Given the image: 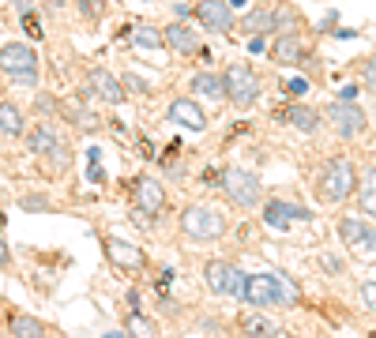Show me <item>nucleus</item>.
Here are the masks:
<instances>
[{
    "label": "nucleus",
    "mask_w": 376,
    "mask_h": 338,
    "mask_svg": "<svg viewBox=\"0 0 376 338\" xmlns=\"http://www.w3.org/2000/svg\"><path fill=\"white\" fill-rule=\"evenodd\" d=\"M124 83L132 87V90H140V94H147V90H151V83H147V79H140V76H132V71L124 76Z\"/></svg>",
    "instance_id": "c9c22d12"
},
{
    "label": "nucleus",
    "mask_w": 376,
    "mask_h": 338,
    "mask_svg": "<svg viewBox=\"0 0 376 338\" xmlns=\"http://www.w3.org/2000/svg\"><path fill=\"white\" fill-rule=\"evenodd\" d=\"M286 90H290L293 98H305V94H309V79H290Z\"/></svg>",
    "instance_id": "72a5a7b5"
},
{
    "label": "nucleus",
    "mask_w": 376,
    "mask_h": 338,
    "mask_svg": "<svg viewBox=\"0 0 376 338\" xmlns=\"http://www.w3.org/2000/svg\"><path fill=\"white\" fill-rule=\"evenodd\" d=\"M241 331L245 335H260V338H275V335H279V327H275L271 319H263V316H249L241 323Z\"/></svg>",
    "instance_id": "bb28decb"
},
{
    "label": "nucleus",
    "mask_w": 376,
    "mask_h": 338,
    "mask_svg": "<svg viewBox=\"0 0 376 338\" xmlns=\"http://www.w3.org/2000/svg\"><path fill=\"white\" fill-rule=\"evenodd\" d=\"M19 207H23V211H49V199H45V196H23L19 199Z\"/></svg>",
    "instance_id": "7c9ffc66"
},
{
    "label": "nucleus",
    "mask_w": 376,
    "mask_h": 338,
    "mask_svg": "<svg viewBox=\"0 0 376 338\" xmlns=\"http://www.w3.org/2000/svg\"><path fill=\"white\" fill-rule=\"evenodd\" d=\"M361 301L376 312V282H365V286H361Z\"/></svg>",
    "instance_id": "f704fd0d"
},
{
    "label": "nucleus",
    "mask_w": 376,
    "mask_h": 338,
    "mask_svg": "<svg viewBox=\"0 0 376 338\" xmlns=\"http://www.w3.org/2000/svg\"><path fill=\"white\" fill-rule=\"evenodd\" d=\"M338 98H343V102H350V98H357V87H343V90H338Z\"/></svg>",
    "instance_id": "a19ab883"
},
{
    "label": "nucleus",
    "mask_w": 376,
    "mask_h": 338,
    "mask_svg": "<svg viewBox=\"0 0 376 338\" xmlns=\"http://www.w3.org/2000/svg\"><path fill=\"white\" fill-rule=\"evenodd\" d=\"M245 34H279V8H252L249 15H241Z\"/></svg>",
    "instance_id": "412c9836"
},
{
    "label": "nucleus",
    "mask_w": 376,
    "mask_h": 338,
    "mask_svg": "<svg viewBox=\"0 0 376 338\" xmlns=\"http://www.w3.org/2000/svg\"><path fill=\"white\" fill-rule=\"evenodd\" d=\"M192 12H196L199 26L211 31V34H230L234 31V8L226 4V0H204V4H196Z\"/></svg>",
    "instance_id": "f8f14e48"
},
{
    "label": "nucleus",
    "mask_w": 376,
    "mask_h": 338,
    "mask_svg": "<svg viewBox=\"0 0 376 338\" xmlns=\"http://www.w3.org/2000/svg\"><path fill=\"white\" fill-rule=\"evenodd\" d=\"M173 12H177V19H181V23H185L188 15H196V12H192V8H188V4H177V8H173Z\"/></svg>",
    "instance_id": "58836bf2"
},
{
    "label": "nucleus",
    "mask_w": 376,
    "mask_h": 338,
    "mask_svg": "<svg viewBox=\"0 0 376 338\" xmlns=\"http://www.w3.org/2000/svg\"><path fill=\"white\" fill-rule=\"evenodd\" d=\"M19 19H23V31L26 34H31V42H42V23H38V15H19Z\"/></svg>",
    "instance_id": "2f4dec72"
},
{
    "label": "nucleus",
    "mask_w": 376,
    "mask_h": 338,
    "mask_svg": "<svg viewBox=\"0 0 376 338\" xmlns=\"http://www.w3.org/2000/svg\"><path fill=\"white\" fill-rule=\"evenodd\" d=\"M0 267H12V255H8V244L0 241Z\"/></svg>",
    "instance_id": "ea45409f"
},
{
    "label": "nucleus",
    "mask_w": 376,
    "mask_h": 338,
    "mask_svg": "<svg viewBox=\"0 0 376 338\" xmlns=\"http://www.w3.org/2000/svg\"><path fill=\"white\" fill-rule=\"evenodd\" d=\"M327 121H332V128L343 135V140H354V135L365 132V113H361V105L343 102V98L327 105Z\"/></svg>",
    "instance_id": "9b49d317"
},
{
    "label": "nucleus",
    "mask_w": 376,
    "mask_h": 338,
    "mask_svg": "<svg viewBox=\"0 0 376 338\" xmlns=\"http://www.w3.org/2000/svg\"><path fill=\"white\" fill-rule=\"evenodd\" d=\"M162 45H166V49H173L177 57H196L204 42H199V34L192 31L188 23H181V19H177V23L162 26Z\"/></svg>",
    "instance_id": "4468645a"
},
{
    "label": "nucleus",
    "mask_w": 376,
    "mask_h": 338,
    "mask_svg": "<svg viewBox=\"0 0 376 338\" xmlns=\"http://www.w3.org/2000/svg\"><path fill=\"white\" fill-rule=\"evenodd\" d=\"M76 4H79V12H83V19L90 23V26H95L98 19H102V0H76Z\"/></svg>",
    "instance_id": "c756f323"
},
{
    "label": "nucleus",
    "mask_w": 376,
    "mask_h": 338,
    "mask_svg": "<svg viewBox=\"0 0 376 338\" xmlns=\"http://www.w3.org/2000/svg\"><path fill=\"white\" fill-rule=\"evenodd\" d=\"M166 117L173 124H181V128H188V132H207V113H204V105L196 102V98H173L170 109H166Z\"/></svg>",
    "instance_id": "ddd939ff"
},
{
    "label": "nucleus",
    "mask_w": 376,
    "mask_h": 338,
    "mask_svg": "<svg viewBox=\"0 0 376 338\" xmlns=\"http://www.w3.org/2000/svg\"><path fill=\"white\" fill-rule=\"evenodd\" d=\"M106 255H109V260H113L121 271H143V267H147V255L136 248V244L117 241V237H109V241H106Z\"/></svg>",
    "instance_id": "6ab92c4d"
},
{
    "label": "nucleus",
    "mask_w": 376,
    "mask_h": 338,
    "mask_svg": "<svg viewBox=\"0 0 376 338\" xmlns=\"http://www.w3.org/2000/svg\"><path fill=\"white\" fill-rule=\"evenodd\" d=\"M8 331H12V338H45V323L38 316L15 312L12 319H8Z\"/></svg>",
    "instance_id": "b1692460"
},
{
    "label": "nucleus",
    "mask_w": 376,
    "mask_h": 338,
    "mask_svg": "<svg viewBox=\"0 0 376 338\" xmlns=\"http://www.w3.org/2000/svg\"><path fill=\"white\" fill-rule=\"evenodd\" d=\"M263 49H268V45H263V34H256V38L249 42V53H263Z\"/></svg>",
    "instance_id": "4c0bfd02"
},
{
    "label": "nucleus",
    "mask_w": 376,
    "mask_h": 338,
    "mask_svg": "<svg viewBox=\"0 0 376 338\" xmlns=\"http://www.w3.org/2000/svg\"><path fill=\"white\" fill-rule=\"evenodd\" d=\"M0 71L19 87H38V79H42L38 49L26 42H4L0 45Z\"/></svg>",
    "instance_id": "f257e3e1"
},
{
    "label": "nucleus",
    "mask_w": 376,
    "mask_h": 338,
    "mask_svg": "<svg viewBox=\"0 0 376 338\" xmlns=\"http://www.w3.org/2000/svg\"><path fill=\"white\" fill-rule=\"evenodd\" d=\"M8 4H12L19 15H31V12H34V0H8Z\"/></svg>",
    "instance_id": "e433bc0d"
},
{
    "label": "nucleus",
    "mask_w": 376,
    "mask_h": 338,
    "mask_svg": "<svg viewBox=\"0 0 376 338\" xmlns=\"http://www.w3.org/2000/svg\"><path fill=\"white\" fill-rule=\"evenodd\" d=\"M136 45L140 49H162V31L158 26H136Z\"/></svg>",
    "instance_id": "cd10ccee"
},
{
    "label": "nucleus",
    "mask_w": 376,
    "mask_h": 338,
    "mask_svg": "<svg viewBox=\"0 0 376 338\" xmlns=\"http://www.w3.org/2000/svg\"><path fill=\"white\" fill-rule=\"evenodd\" d=\"M286 121L297 128V132H305V135H313L316 128H320V113L313 105H305V102H293L290 109H286Z\"/></svg>",
    "instance_id": "4be33fe9"
},
{
    "label": "nucleus",
    "mask_w": 376,
    "mask_h": 338,
    "mask_svg": "<svg viewBox=\"0 0 376 338\" xmlns=\"http://www.w3.org/2000/svg\"><path fill=\"white\" fill-rule=\"evenodd\" d=\"M313 211L309 207H297V203H286V199H271L268 207H263V222L271 226V230H286L293 222H309Z\"/></svg>",
    "instance_id": "dca6fc26"
},
{
    "label": "nucleus",
    "mask_w": 376,
    "mask_h": 338,
    "mask_svg": "<svg viewBox=\"0 0 376 338\" xmlns=\"http://www.w3.org/2000/svg\"><path fill=\"white\" fill-rule=\"evenodd\" d=\"M42 4L49 8V12H60V4H64V0H42Z\"/></svg>",
    "instance_id": "37998d69"
},
{
    "label": "nucleus",
    "mask_w": 376,
    "mask_h": 338,
    "mask_svg": "<svg viewBox=\"0 0 376 338\" xmlns=\"http://www.w3.org/2000/svg\"><path fill=\"white\" fill-rule=\"evenodd\" d=\"M60 117L72 121L79 132H98L102 128V117L90 109V98H72V102H60Z\"/></svg>",
    "instance_id": "f3484780"
},
{
    "label": "nucleus",
    "mask_w": 376,
    "mask_h": 338,
    "mask_svg": "<svg viewBox=\"0 0 376 338\" xmlns=\"http://www.w3.org/2000/svg\"><path fill=\"white\" fill-rule=\"evenodd\" d=\"M102 338H128V335H121V331H109V335H102Z\"/></svg>",
    "instance_id": "a18cd8bd"
},
{
    "label": "nucleus",
    "mask_w": 376,
    "mask_h": 338,
    "mask_svg": "<svg viewBox=\"0 0 376 338\" xmlns=\"http://www.w3.org/2000/svg\"><path fill=\"white\" fill-rule=\"evenodd\" d=\"M132 207L136 211H143V214H158L162 207H166V188H162V180H154V177H140L136 180V192H132Z\"/></svg>",
    "instance_id": "2eb2a0df"
},
{
    "label": "nucleus",
    "mask_w": 376,
    "mask_h": 338,
    "mask_svg": "<svg viewBox=\"0 0 376 338\" xmlns=\"http://www.w3.org/2000/svg\"><path fill=\"white\" fill-rule=\"evenodd\" d=\"M338 237L357 255H376V230L361 218H338Z\"/></svg>",
    "instance_id": "9d476101"
},
{
    "label": "nucleus",
    "mask_w": 376,
    "mask_h": 338,
    "mask_svg": "<svg viewBox=\"0 0 376 338\" xmlns=\"http://www.w3.org/2000/svg\"><path fill=\"white\" fill-rule=\"evenodd\" d=\"M357 199H361V211L376 218V169L361 173V192H357Z\"/></svg>",
    "instance_id": "a878e982"
},
{
    "label": "nucleus",
    "mask_w": 376,
    "mask_h": 338,
    "mask_svg": "<svg viewBox=\"0 0 376 338\" xmlns=\"http://www.w3.org/2000/svg\"><path fill=\"white\" fill-rule=\"evenodd\" d=\"M361 79H365V87L376 94V57H369V60L361 64Z\"/></svg>",
    "instance_id": "473e14b6"
},
{
    "label": "nucleus",
    "mask_w": 376,
    "mask_h": 338,
    "mask_svg": "<svg viewBox=\"0 0 376 338\" xmlns=\"http://www.w3.org/2000/svg\"><path fill=\"white\" fill-rule=\"evenodd\" d=\"M222 192L234 207H241V211H252V207L263 203V180L256 177L252 169H241V166L222 169Z\"/></svg>",
    "instance_id": "0eeeda50"
},
{
    "label": "nucleus",
    "mask_w": 376,
    "mask_h": 338,
    "mask_svg": "<svg viewBox=\"0 0 376 338\" xmlns=\"http://www.w3.org/2000/svg\"><path fill=\"white\" fill-rule=\"evenodd\" d=\"M241 301H249L256 308H271V305H293L297 301V289L286 275H275V271H263V275H249L245 278V294Z\"/></svg>",
    "instance_id": "f03ea898"
},
{
    "label": "nucleus",
    "mask_w": 376,
    "mask_h": 338,
    "mask_svg": "<svg viewBox=\"0 0 376 338\" xmlns=\"http://www.w3.org/2000/svg\"><path fill=\"white\" fill-rule=\"evenodd\" d=\"M26 147H31V154H38V158L49 162L53 173H68L72 147L60 140V132L53 124H34L31 132H26Z\"/></svg>",
    "instance_id": "39448f33"
},
{
    "label": "nucleus",
    "mask_w": 376,
    "mask_h": 338,
    "mask_svg": "<svg viewBox=\"0 0 376 338\" xmlns=\"http://www.w3.org/2000/svg\"><path fill=\"white\" fill-rule=\"evenodd\" d=\"M204 278H207V289L218 297H241L245 294V271L230 260H211L204 267Z\"/></svg>",
    "instance_id": "6e6552de"
},
{
    "label": "nucleus",
    "mask_w": 376,
    "mask_h": 338,
    "mask_svg": "<svg viewBox=\"0 0 376 338\" xmlns=\"http://www.w3.org/2000/svg\"><path fill=\"white\" fill-rule=\"evenodd\" d=\"M354 185H357V177H354V166H350V158H332L324 166V177H320V185H316V196H320V203H327V207H335V203H346V199L354 196Z\"/></svg>",
    "instance_id": "20e7f679"
},
{
    "label": "nucleus",
    "mask_w": 376,
    "mask_h": 338,
    "mask_svg": "<svg viewBox=\"0 0 376 338\" xmlns=\"http://www.w3.org/2000/svg\"><path fill=\"white\" fill-rule=\"evenodd\" d=\"M124 335H128V338H158L154 323L140 312V308H132V312L124 316Z\"/></svg>",
    "instance_id": "393cba45"
},
{
    "label": "nucleus",
    "mask_w": 376,
    "mask_h": 338,
    "mask_svg": "<svg viewBox=\"0 0 376 338\" xmlns=\"http://www.w3.org/2000/svg\"><path fill=\"white\" fill-rule=\"evenodd\" d=\"M83 98H90V102H106V105H121V102H128V90L109 68H90Z\"/></svg>",
    "instance_id": "1a4fd4ad"
},
{
    "label": "nucleus",
    "mask_w": 376,
    "mask_h": 338,
    "mask_svg": "<svg viewBox=\"0 0 376 338\" xmlns=\"http://www.w3.org/2000/svg\"><path fill=\"white\" fill-rule=\"evenodd\" d=\"M226 4H230L234 12H237V8H245V4H249V0H226Z\"/></svg>",
    "instance_id": "c03bdc74"
},
{
    "label": "nucleus",
    "mask_w": 376,
    "mask_h": 338,
    "mask_svg": "<svg viewBox=\"0 0 376 338\" xmlns=\"http://www.w3.org/2000/svg\"><path fill=\"white\" fill-rule=\"evenodd\" d=\"M87 177H90V180H98V185H102V180H106V173L98 169V166H90V173H87Z\"/></svg>",
    "instance_id": "79ce46f5"
},
{
    "label": "nucleus",
    "mask_w": 376,
    "mask_h": 338,
    "mask_svg": "<svg viewBox=\"0 0 376 338\" xmlns=\"http://www.w3.org/2000/svg\"><path fill=\"white\" fill-rule=\"evenodd\" d=\"M0 135H26V117L15 102H0Z\"/></svg>",
    "instance_id": "5701e85b"
},
{
    "label": "nucleus",
    "mask_w": 376,
    "mask_h": 338,
    "mask_svg": "<svg viewBox=\"0 0 376 338\" xmlns=\"http://www.w3.org/2000/svg\"><path fill=\"white\" fill-rule=\"evenodd\" d=\"M4 222H8V218H4V211H0V233H4Z\"/></svg>",
    "instance_id": "49530a36"
},
{
    "label": "nucleus",
    "mask_w": 376,
    "mask_h": 338,
    "mask_svg": "<svg viewBox=\"0 0 376 338\" xmlns=\"http://www.w3.org/2000/svg\"><path fill=\"white\" fill-rule=\"evenodd\" d=\"M222 83H226V102H230L234 109H252L256 102H260V76L252 71V64H230V68L222 71Z\"/></svg>",
    "instance_id": "423d86ee"
},
{
    "label": "nucleus",
    "mask_w": 376,
    "mask_h": 338,
    "mask_svg": "<svg viewBox=\"0 0 376 338\" xmlns=\"http://www.w3.org/2000/svg\"><path fill=\"white\" fill-rule=\"evenodd\" d=\"M309 57V42L301 38V34H279V38L271 42V60H279V64H301Z\"/></svg>",
    "instance_id": "a211bd4d"
},
{
    "label": "nucleus",
    "mask_w": 376,
    "mask_h": 338,
    "mask_svg": "<svg viewBox=\"0 0 376 338\" xmlns=\"http://www.w3.org/2000/svg\"><path fill=\"white\" fill-rule=\"evenodd\" d=\"M192 94L204 98V102H211V105H226L222 76H218V71H196V76H192Z\"/></svg>",
    "instance_id": "aec40b11"
},
{
    "label": "nucleus",
    "mask_w": 376,
    "mask_h": 338,
    "mask_svg": "<svg viewBox=\"0 0 376 338\" xmlns=\"http://www.w3.org/2000/svg\"><path fill=\"white\" fill-rule=\"evenodd\" d=\"M226 230H230V222H226L222 207L215 203H192L181 211V233L188 241H218Z\"/></svg>",
    "instance_id": "7ed1b4c3"
},
{
    "label": "nucleus",
    "mask_w": 376,
    "mask_h": 338,
    "mask_svg": "<svg viewBox=\"0 0 376 338\" xmlns=\"http://www.w3.org/2000/svg\"><path fill=\"white\" fill-rule=\"evenodd\" d=\"M34 113H42V117H60V102L53 94H38L34 98Z\"/></svg>",
    "instance_id": "c85d7f7f"
}]
</instances>
